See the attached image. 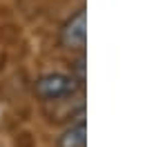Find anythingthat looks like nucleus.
Returning a JSON list of instances; mask_svg holds the SVG:
<instances>
[{"label": "nucleus", "mask_w": 154, "mask_h": 147, "mask_svg": "<svg viewBox=\"0 0 154 147\" xmlns=\"http://www.w3.org/2000/svg\"><path fill=\"white\" fill-rule=\"evenodd\" d=\"M87 16H85V9H81L78 14H74L60 29V43L67 47V49H85V43H87Z\"/></svg>", "instance_id": "nucleus-2"}, {"label": "nucleus", "mask_w": 154, "mask_h": 147, "mask_svg": "<svg viewBox=\"0 0 154 147\" xmlns=\"http://www.w3.org/2000/svg\"><path fill=\"white\" fill-rule=\"evenodd\" d=\"M36 94L45 100H63L76 94L78 80L74 76H65V74H47L36 80Z\"/></svg>", "instance_id": "nucleus-1"}, {"label": "nucleus", "mask_w": 154, "mask_h": 147, "mask_svg": "<svg viewBox=\"0 0 154 147\" xmlns=\"http://www.w3.org/2000/svg\"><path fill=\"white\" fill-rule=\"evenodd\" d=\"M85 143H87V125H85L83 116L58 138V147H85Z\"/></svg>", "instance_id": "nucleus-3"}]
</instances>
